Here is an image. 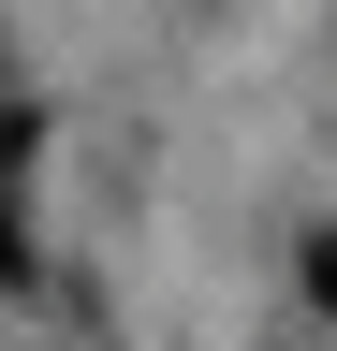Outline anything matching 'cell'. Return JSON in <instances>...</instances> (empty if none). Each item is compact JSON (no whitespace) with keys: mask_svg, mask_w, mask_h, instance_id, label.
Masks as SVG:
<instances>
[{"mask_svg":"<svg viewBox=\"0 0 337 351\" xmlns=\"http://www.w3.org/2000/svg\"><path fill=\"white\" fill-rule=\"evenodd\" d=\"M293 278H308V307L337 322V234H308V249H293Z\"/></svg>","mask_w":337,"mask_h":351,"instance_id":"obj_1","label":"cell"}]
</instances>
